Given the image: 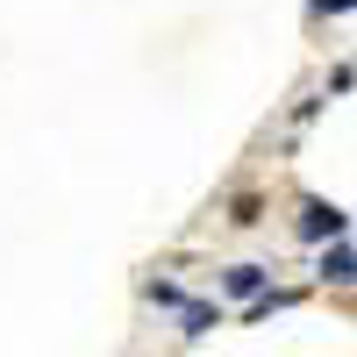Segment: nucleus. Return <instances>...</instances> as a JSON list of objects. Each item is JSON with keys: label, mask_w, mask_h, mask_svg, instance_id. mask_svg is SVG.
Masks as SVG:
<instances>
[{"label": "nucleus", "mask_w": 357, "mask_h": 357, "mask_svg": "<svg viewBox=\"0 0 357 357\" xmlns=\"http://www.w3.org/2000/svg\"><path fill=\"white\" fill-rule=\"evenodd\" d=\"M264 279H272L264 264H229V293H236V301H250V293H264Z\"/></svg>", "instance_id": "2"}, {"label": "nucleus", "mask_w": 357, "mask_h": 357, "mask_svg": "<svg viewBox=\"0 0 357 357\" xmlns=\"http://www.w3.org/2000/svg\"><path fill=\"white\" fill-rule=\"evenodd\" d=\"M178 321H186V336H207V329H215V307H200V301H178Z\"/></svg>", "instance_id": "4"}, {"label": "nucleus", "mask_w": 357, "mask_h": 357, "mask_svg": "<svg viewBox=\"0 0 357 357\" xmlns=\"http://www.w3.org/2000/svg\"><path fill=\"white\" fill-rule=\"evenodd\" d=\"M321 279H329V286H350V243H343V236L329 243V257H321Z\"/></svg>", "instance_id": "3"}, {"label": "nucleus", "mask_w": 357, "mask_h": 357, "mask_svg": "<svg viewBox=\"0 0 357 357\" xmlns=\"http://www.w3.org/2000/svg\"><path fill=\"white\" fill-rule=\"evenodd\" d=\"M301 236H314V243H336V236H350V215L329 200H307L301 207Z\"/></svg>", "instance_id": "1"}]
</instances>
